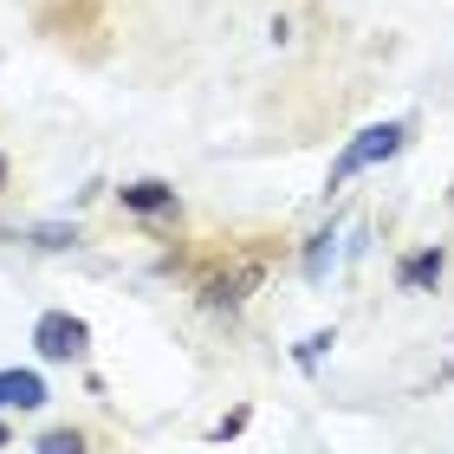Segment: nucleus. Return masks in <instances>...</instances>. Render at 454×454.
Masks as SVG:
<instances>
[{"label":"nucleus","mask_w":454,"mask_h":454,"mask_svg":"<svg viewBox=\"0 0 454 454\" xmlns=\"http://www.w3.org/2000/svg\"><path fill=\"white\" fill-rule=\"evenodd\" d=\"M409 143V123H370V130H357L344 143V156L332 162V176H325V189H344L350 176H364V169H377V162H389Z\"/></svg>","instance_id":"f257e3e1"},{"label":"nucleus","mask_w":454,"mask_h":454,"mask_svg":"<svg viewBox=\"0 0 454 454\" xmlns=\"http://www.w3.org/2000/svg\"><path fill=\"white\" fill-rule=\"evenodd\" d=\"M33 350H39L46 364H78V357L91 350V325L72 318V312H46V318L33 325Z\"/></svg>","instance_id":"f03ea898"},{"label":"nucleus","mask_w":454,"mask_h":454,"mask_svg":"<svg viewBox=\"0 0 454 454\" xmlns=\"http://www.w3.org/2000/svg\"><path fill=\"white\" fill-rule=\"evenodd\" d=\"M260 286V260H240V266H221V273L201 279V305L208 312H234V305H247V293Z\"/></svg>","instance_id":"7ed1b4c3"},{"label":"nucleus","mask_w":454,"mask_h":454,"mask_svg":"<svg viewBox=\"0 0 454 454\" xmlns=\"http://www.w3.org/2000/svg\"><path fill=\"white\" fill-rule=\"evenodd\" d=\"M123 208L130 215H176V189L169 182H156V176H143V182H123Z\"/></svg>","instance_id":"20e7f679"},{"label":"nucleus","mask_w":454,"mask_h":454,"mask_svg":"<svg viewBox=\"0 0 454 454\" xmlns=\"http://www.w3.org/2000/svg\"><path fill=\"white\" fill-rule=\"evenodd\" d=\"M0 403L39 409V403H46V377H39V370H0Z\"/></svg>","instance_id":"39448f33"},{"label":"nucleus","mask_w":454,"mask_h":454,"mask_svg":"<svg viewBox=\"0 0 454 454\" xmlns=\"http://www.w3.org/2000/svg\"><path fill=\"white\" fill-rule=\"evenodd\" d=\"M435 279H442V247H422V254H409L403 273H396L403 293H422V286H435Z\"/></svg>","instance_id":"423d86ee"},{"label":"nucleus","mask_w":454,"mask_h":454,"mask_svg":"<svg viewBox=\"0 0 454 454\" xmlns=\"http://www.w3.org/2000/svg\"><path fill=\"white\" fill-rule=\"evenodd\" d=\"M338 260V227H318L312 240H305V279H325Z\"/></svg>","instance_id":"0eeeda50"},{"label":"nucleus","mask_w":454,"mask_h":454,"mask_svg":"<svg viewBox=\"0 0 454 454\" xmlns=\"http://www.w3.org/2000/svg\"><path fill=\"white\" fill-rule=\"evenodd\" d=\"M33 454H91V448H85L78 428H46V435L33 442Z\"/></svg>","instance_id":"6e6552de"},{"label":"nucleus","mask_w":454,"mask_h":454,"mask_svg":"<svg viewBox=\"0 0 454 454\" xmlns=\"http://www.w3.org/2000/svg\"><path fill=\"white\" fill-rule=\"evenodd\" d=\"M332 344H338V332H312V338L299 344V364L312 370V364H318V357H325V350H332Z\"/></svg>","instance_id":"1a4fd4ad"},{"label":"nucleus","mask_w":454,"mask_h":454,"mask_svg":"<svg viewBox=\"0 0 454 454\" xmlns=\"http://www.w3.org/2000/svg\"><path fill=\"white\" fill-rule=\"evenodd\" d=\"M33 247H72V227H59V221L33 227Z\"/></svg>","instance_id":"9d476101"},{"label":"nucleus","mask_w":454,"mask_h":454,"mask_svg":"<svg viewBox=\"0 0 454 454\" xmlns=\"http://www.w3.org/2000/svg\"><path fill=\"white\" fill-rule=\"evenodd\" d=\"M240 428H247V409H234V416H227V422H215V442H227V435H240Z\"/></svg>","instance_id":"9b49d317"},{"label":"nucleus","mask_w":454,"mask_h":454,"mask_svg":"<svg viewBox=\"0 0 454 454\" xmlns=\"http://www.w3.org/2000/svg\"><path fill=\"white\" fill-rule=\"evenodd\" d=\"M0 448H7V422H0Z\"/></svg>","instance_id":"f8f14e48"},{"label":"nucleus","mask_w":454,"mask_h":454,"mask_svg":"<svg viewBox=\"0 0 454 454\" xmlns=\"http://www.w3.org/2000/svg\"><path fill=\"white\" fill-rule=\"evenodd\" d=\"M0 182H7V162H0Z\"/></svg>","instance_id":"ddd939ff"}]
</instances>
